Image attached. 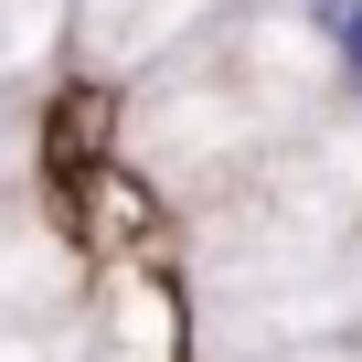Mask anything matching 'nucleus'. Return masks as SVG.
I'll return each instance as SVG.
<instances>
[]
</instances>
